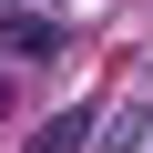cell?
Here are the masks:
<instances>
[{"mask_svg": "<svg viewBox=\"0 0 153 153\" xmlns=\"http://www.w3.org/2000/svg\"><path fill=\"white\" fill-rule=\"evenodd\" d=\"M0 51H10V61H51V51H61V21H41V10H10V21H0Z\"/></svg>", "mask_w": 153, "mask_h": 153, "instance_id": "cell-1", "label": "cell"}, {"mask_svg": "<svg viewBox=\"0 0 153 153\" xmlns=\"http://www.w3.org/2000/svg\"><path fill=\"white\" fill-rule=\"evenodd\" d=\"M82 133H92V112H61V123H51L41 143H31V153H82Z\"/></svg>", "mask_w": 153, "mask_h": 153, "instance_id": "cell-2", "label": "cell"}]
</instances>
